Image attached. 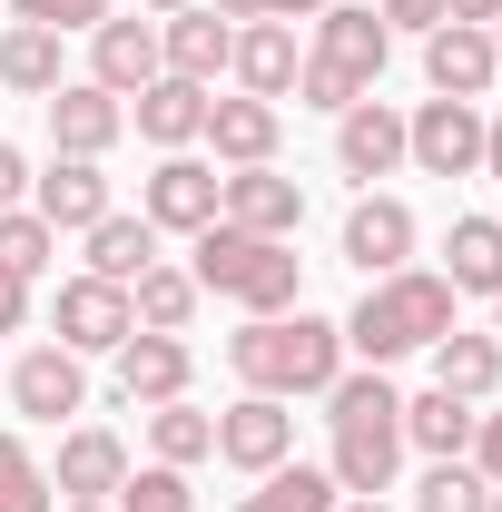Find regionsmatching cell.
I'll return each mask as SVG.
<instances>
[{"label":"cell","mask_w":502,"mask_h":512,"mask_svg":"<svg viewBox=\"0 0 502 512\" xmlns=\"http://www.w3.org/2000/svg\"><path fill=\"white\" fill-rule=\"evenodd\" d=\"M473 473L502 493V414H483V424H473Z\"/></svg>","instance_id":"39"},{"label":"cell","mask_w":502,"mask_h":512,"mask_svg":"<svg viewBox=\"0 0 502 512\" xmlns=\"http://www.w3.org/2000/svg\"><path fill=\"white\" fill-rule=\"evenodd\" d=\"M148 10H158V20H168V10H197V0H148Z\"/></svg>","instance_id":"45"},{"label":"cell","mask_w":502,"mask_h":512,"mask_svg":"<svg viewBox=\"0 0 502 512\" xmlns=\"http://www.w3.org/2000/svg\"><path fill=\"white\" fill-rule=\"evenodd\" d=\"M128 128H138L148 148H197V138H207V89H197V79H148L138 109H128Z\"/></svg>","instance_id":"23"},{"label":"cell","mask_w":502,"mask_h":512,"mask_svg":"<svg viewBox=\"0 0 502 512\" xmlns=\"http://www.w3.org/2000/svg\"><path fill=\"white\" fill-rule=\"evenodd\" d=\"M60 79H69L60 30H40V20H10V30H0V89H20V99H50Z\"/></svg>","instance_id":"26"},{"label":"cell","mask_w":502,"mask_h":512,"mask_svg":"<svg viewBox=\"0 0 502 512\" xmlns=\"http://www.w3.org/2000/svg\"><path fill=\"white\" fill-rule=\"evenodd\" d=\"M424 79H434V99H483V89L502 79L493 30H473V20H443V30H424Z\"/></svg>","instance_id":"15"},{"label":"cell","mask_w":502,"mask_h":512,"mask_svg":"<svg viewBox=\"0 0 502 512\" xmlns=\"http://www.w3.org/2000/svg\"><path fill=\"white\" fill-rule=\"evenodd\" d=\"M20 325H30V276L0 266V335H20Z\"/></svg>","instance_id":"40"},{"label":"cell","mask_w":502,"mask_h":512,"mask_svg":"<svg viewBox=\"0 0 502 512\" xmlns=\"http://www.w3.org/2000/svg\"><path fill=\"white\" fill-rule=\"evenodd\" d=\"M148 266H158V227H148V217H119V207H109V217L89 227V276H109V286H138Z\"/></svg>","instance_id":"27"},{"label":"cell","mask_w":502,"mask_h":512,"mask_svg":"<svg viewBox=\"0 0 502 512\" xmlns=\"http://www.w3.org/2000/svg\"><path fill=\"white\" fill-rule=\"evenodd\" d=\"M0 512H60V493H50V463L20 444V434H0Z\"/></svg>","instance_id":"32"},{"label":"cell","mask_w":502,"mask_h":512,"mask_svg":"<svg viewBox=\"0 0 502 512\" xmlns=\"http://www.w3.org/2000/svg\"><path fill=\"white\" fill-rule=\"evenodd\" d=\"M443 335H453V286L424 266H394V276H365V296L345 316V355L394 365V355H434Z\"/></svg>","instance_id":"3"},{"label":"cell","mask_w":502,"mask_h":512,"mask_svg":"<svg viewBox=\"0 0 502 512\" xmlns=\"http://www.w3.org/2000/svg\"><path fill=\"white\" fill-rule=\"evenodd\" d=\"M207 10H227V20H315L325 0H207Z\"/></svg>","instance_id":"38"},{"label":"cell","mask_w":502,"mask_h":512,"mask_svg":"<svg viewBox=\"0 0 502 512\" xmlns=\"http://www.w3.org/2000/svg\"><path fill=\"white\" fill-rule=\"evenodd\" d=\"M60 512H109V503H60Z\"/></svg>","instance_id":"46"},{"label":"cell","mask_w":502,"mask_h":512,"mask_svg":"<svg viewBox=\"0 0 502 512\" xmlns=\"http://www.w3.org/2000/svg\"><path fill=\"white\" fill-rule=\"evenodd\" d=\"M493 60H502V20H493Z\"/></svg>","instance_id":"48"},{"label":"cell","mask_w":502,"mask_h":512,"mask_svg":"<svg viewBox=\"0 0 502 512\" xmlns=\"http://www.w3.org/2000/svg\"><path fill=\"white\" fill-rule=\"evenodd\" d=\"M493 512H502V493H493Z\"/></svg>","instance_id":"49"},{"label":"cell","mask_w":502,"mask_h":512,"mask_svg":"<svg viewBox=\"0 0 502 512\" xmlns=\"http://www.w3.org/2000/svg\"><path fill=\"white\" fill-rule=\"evenodd\" d=\"M148 453H158V463H178V473L207 463V453H217V414H197L188 394H178V404H148Z\"/></svg>","instance_id":"31"},{"label":"cell","mask_w":502,"mask_h":512,"mask_svg":"<svg viewBox=\"0 0 502 512\" xmlns=\"http://www.w3.org/2000/svg\"><path fill=\"white\" fill-rule=\"evenodd\" d=\"M40 109H50V148H60V158H109L128 138V99H109L99 79H60Z\"/></svg>","instance_id":"9"},{"label":"cell","mask_w":502,"mask_h":512,"mask_svg":"<svg viewBox=\"0 0 502 512\" xmlns=\"http://www.w3.org/2000/svg\"><path fill=\"white\" fill-rule=\"evenodd\" d=\"M227 365H237V384L247 394H325V384L345 375V325L306 316V306H286V316H247L237 335H227Z\"/></svg>","instance_id":"2"},{"label":"cell","mask_w":502,"mask_h":512,"mask_svg":"<svg viewBox=\"0 0 502 512\" xmlns=\"http://www.w3.org/2000/svg\"><path fill=\"white\" fill-rule=\"evenodd\" d=\"M197 296H227L247 316H286L296 306V237H247V227H197Z\"/></svg>","instance_id":"5"},{"label":"cell","mask_w":502,"mask_h":512,"mask_svg":"<svg viewBox=\"0 0 502 512\" xmlns=\"http://www.w3.org/2000/svg\"><path fill=\"white\" fill-rule=\"evenodd\" d=\"M276 138H286V119H276V99H207V148H217V168H276Z\"/></svg>","instance_id":"18"},{"label":"cell","mask_w":502,"mask_h":512,"mask_svg":"<svg viewBox=\"0 0 502 512\" xmlns=\"http://www.w3.org/2000/svg\"><path fill=\"white\" fill-rule=\"evenodd\" d=\"M404 158H414L424 178H473V168H483V109H473V99H424V109L404 119Z\"/></svg>","instance_id":"7"},{"label":"cell","mask_w":502,"mask_h":512,"mask_svg":"<svg viewBox=\"0 0 502 512\" xmlns=\"http://www.w3.org/2000/svg\"><path fill=\"white\" fill-rule=\"evenodd\" d=\"M443 286H453V296H502V217H453V237H443Z\"/></svg>","instance_id":"25"},{"label":"cell","mask_w":502,"mask_h":512,"mask_svg":"<svg viewBox=\"0 0 502 512\" xmlns=\"http://www.w3.org/2000/svg\"><path fill=\"white\" fill-rule=\"evenodd\" d=\"M335 512H384V503H365V493H345V503H335Z\"/></svg>","instance_id":"44"},{"label":"cell","mask_w":502,"mask_h":512,"mask_svg":"<svg viewBox=\"0 0 502 512\" xmlns=\"http://www.w3.org/2000/svg\"><path fill=\"white\" fill-rule=\"evenodd\" d=\"M119 512H197V493H188L178 463H148V473H128V483H119Z\"/></svg>","instance_id":"35"},{"label":"cell","mask_w":502,"mask_h":512,"mask_svg":"<svg viewBox=\"0 0 502 512\" xmlns=\"http://www.w3.org/2000/svg\"><path fill=\"white\" fill-rule=\"evenodd\" d=\"M217 217L247 227V237H296L306 227V188L286 168H227L217 178Z\"/></svg>","instance_id":"10"},{"label":"cell","mask_w":502,"mask_h":512,"mask_svg":"<svg viewBox=\"0 0 502 512\" xmlns=\"http://www.w3.org/2000/svg\"><path fill=\"white\" fill-rule=\"evenodd\" d=\"M296 453V414L276 404V394H237L227 414H217V463H237V473H276Z\"/></svg>","instance_id":"12"},{"label":"cell","mask_w":502,"mask_h":512,"mask_svg":"<svg viewBox=\"0 0 502 512\" xmlns=\"http://www.w3.org/2000/svg\"><path fill=\"white\" fill-rule=\"evenodd\" d=\"M296 69H306L296 20H237V60H227V79H237L247 99H286V89H296Z\"/></svg>","instance_id":"19"},{"label":"cell","mask_w":502,"mask_h":512,"mask_svg":"<svg viewBox=\"0 0 502 512\" xmlns=\"http://www.w3.org/2000/svg\"><path fill=\"white\" fill-rule=\"evenodd\" d=\"M30 207H40L60 237H89L119 197H109V178H99V158H50V178H30Z\"/></svg>","instance_id":"20"},{"label":"cell","mask_w":502,"mask_h":512,"mask_svg":"<svg viewBox=\"0 0 502 512\" xmlns=\"http://www.w3.org/2000/svg\"><path fill=\"white\" fill-rule=\"evenodd\" d=\"M414 512H493V483H483L473 463H434V473L414 483Z\"/></svg>","instance_id":"34"},{"label":"cell","mask_w":502,"mask_h":512,"mask_svg":"<svg viewBox=\"0 0 502 512\" xmlns=\"http://www.w3.org/2000/svg\"><path fill=\"white\" fill-rule=\"evenodd\" d=\"M483 178H502V119H483Z\"/></svg>","instance_id":"43"},{"label":"cell","mask_w":502,"mask_h":512,"mask_svg":"<svg viewBox=\"0 0 502 512\" xmlns=\"http://www.w3.org/2000/svg\"><path fill=\"white\" fill-rule=\"evenodd\" d=\"M10 10H20V20H40V30H99V20H109V10H119V0H10Z\"/></svg>","instance_id":"36"},{"label":"cell","mask_w":502,"mask_h":512,"mask_svg":"<svg viewBox=\"0 0 502 512\" xmlns=\"http://www.w3.org/2000/svg\"><path fill=\"white\" fill-rule=\"evenodd\" d=\"M10 404H20L30 424H60V414H79V404H89V375H79V355H69V345H40V355H20V365H10Z\"/></svg>","instance_id":"22"},{"label":"cell","mask_w":502,"mask_h":512,"mask_svg":"<svg viewBox=\"0 0 502 512\" xmlns=\"http://www.w3.org/2000/svg\"><path fill=\"white\" fill-rule=\"evenodd\" d=\"M158 50H168V79H197V89H207L217 69L237 60V20L207 10V0H197V10H168V20H158Z\"/></svg>","instance_id":"17"},{"label":"cell","mask_w":502,"mask_h":512,"mask_svg":"<svg viewBox=\"0 0 502 512\" xmlns=\"http://www.w3.org/2000/svg\"><path fill=\"white\" fill-rule=\"evenodd\" d=\"M493 345H502V296H493Z\"/></svg>","instance_id":"47"},{"label":"cell","mask_w":502,"mask_h":512,"mask_svg":"<svg viewBox=\"0 0 502 512\" xmlns=\"http://www.w3.org/2000/svg\"><path fill=\"white\" fill-rule=\"evenodd\" d=\"M384 60H394V30H384L375 10H365V0H325V10H315V50H306V69H296V99L345 119L355 99H375Z\"/></svg>","instance_id":"4"},{"label":"cell","mask_w":502,"mask_h":512,"mask_svg":"<svg viewBox=\"0 0 502 512\" xmlns=\"http://www.w3.org/2000/svg\"><path fill=\"white\" fill-rule=\"evenodd\" d=\"M128 316H138V335H188L197 276H188V266H148V276L128 286Z\"/></svg>","instance_id":"29"},{"label":"cell","mask_w":502,"mask_h":512,"mask_svg":"<svg viewBox=\"0 0 502 512\" xmlns=\"http://www.w3.org/2000/svg\"><path fill=\"white\" fill-rule=\"evenodd\" d=\"M443 10H453V20H473V30H493V20H502V0H443Z\"/></svg>","instance_id":"42"},{"label":"cell","mask_w":502,"mask_h":512,"mask_svg":"<svg viewBox=\"0 0 502 512\" xmlns=\"http://www.w3.org/2000/svg\"><path fill=\"white\" fill-rule=\"evenodd\" d=\"M473 424H483V414H473V404H463V394H404V444L414 453H434V463H463V453H473Z\"/></svg>","instance_id":"24"},{"label":"cell","mask_w":502,"mask_h":512,"mask_svg":"<svg viewBox=\"0 0 502 512\" xmlns=\"http://www.w3.org/2000/svg\"><path fill=\"white\" fill-rule=\"evenodd\" d=\"M50 335H60L69 355H119L128 335H138L128 286H109V276H69L60 296H50Z\"/></svg>","instance_id":"6"},{"label":"cell","mask_w":502,"mask_h":512,"mask_svg":"<svg viewBox=\"0 0 502 512\" xmlns=\"http://www.w3.org/2000/svg\"><path fill=\"white\" fill-rule=\"evenodd\" d=\"M197 375L188 335H128L119 345V404H178Z\"/></svg>","instance_id":"21"},{"label":"cell","mask_w":502,"mask_h":512,"mask_svg":"<svg viewBox=\"0 0 502 512\" xmlns=\"http://www.w3.org/2000/svg\"><path fill=\"white\" fill-rule=\"evenodd\" d=\"M335 168L355 178V188H375L404 168V109H384V99H355L345 119H335Z\"/></svg>","instance_id":"13"},{"label":"cell","mask_w":502,"mask_h":512,"mask_svg":"<svg viewBox=\"0 0 502 512\" xmlns=\"http://www.w3.org/2000/svg\"><path fill=\"white\" fill-rule=\"evenodd\" d=\"M119 483H128V444L109 434V424L60 434V463H50V493H60V503H109Z\"/></svg>","instance_id":"16"},{"label":"cell","mask_w":502,"mask_h":512,"mask_svg":"<svg viewBox=\"0 0 502 512\" xmlns=\"http://www.w3.org/2000/svg\"><path fill=\"white\" fill-rule=\"evenodd\" d=\"M434 384H443V394H463V404H483V394L502 384V345H493V335H463V325H453V335L434 345Z\"/></svg>","instance_id":"30"},{"label":"cell","mask_w":502,"mask_h":512,"mask_svg":"<svg viewBox=\"0 0 502 512\" xmlns=\"http://www.w3.org/2000/svg\"><path fill=\"white\" fill-rule=\"evenodd\" d=\"M89 79L109 89V99H138L148 79H168V50H158V20H99L89 30Z\"/></svg>","instance_id":"11"},{"label":"cell","mask_w":502,"mask_h":512,"mask_svg":"<svg viewBox=\"0 0 502 512\" xmlns=\"http://www.w3.org/2000/svg\"><path fill=\"white\" fill-rule=\"evenodd\" d=\"M375 20H384V30H414V40H424V30H443V20H453V10H443V0H375Z\"/></svg>","instance_id":"37"},{"label":"cell","mask_w":502,"mask_h":512,"mask_svg":"<svg viewBox=\"0 0 502 512\" xmlns=\"http://www.w3.org/2000/svg\"><path fill=\"white\" fill-rule=\"evenodd\" d=\"M325 424H335V453H325L335 493L384 503V493H394V463H404V394L384 384V365L325 384Z\"/></svg>","instance_id":"1"},{"label":"cell","mask_w":502,"mask_h":512,"mask_svg":"<svg viewBox=\"0 0 502 512\" xmlns=\"http://www.w3.org/2000/svg\"><path fill=\"white\" fill-rule=\"evenodd\" d=\"M345 503V493H335V473H325V463H296V453H286V463H276V473H256V493L237 512H335Z\"/></svg>","instance_id":"28"},{"label":"cell","mask_w":502,"mask_h":512,"mask_svg":"<svg viewBox=\"0 0 502 512\" xmlns=\"http://www.w3.org/2000/svg\"><path fill=\"white\" fill-rule=\"evenodd\" d=\"M138 217H148L158 237H197V227H217V168H207V158H188V148H168V158L148 168Z\"/></svg>","instance_id":"8"},{"label":"cell","mask_w":502,"mask_h":512,"mask_svg":"<svg viewBox=\"0 0 502 512\" xmlns=\"http://www.w3.org/2000/svg\"><path fill=\"white\" fill-rule=\"evenodd\" d=\"M50 256H60V227H50L40 207H0V266H10V276H40Z\"/></svg>","instance_id":"33"},{"label":"cell","mask_w":502,"mask_h":512,"mask_svg":"<svg viewBox=\"0 0 502 512\" xmlns=\"http://www.w3.org/2000/svg\"><path fill=\"white\" fill-rule=\"evenodd\" d=\"M20 197H30V158L0 138V207H20Z\"/></svg>","instance_id":"41"},{"label":"cell","mask_w":502,"mask_h":512,"mask_svg":"<svg viewBox=\"0 0 502 512\" xmlns=\"http://www.w3.org/2000/svg\"><path fill=\"white\" fill-rule=\"evenodd\" d=\"M404 256H414V207L365 188L355 207H345V266H355V276H394Z\"/></svg>","instance_id":"14"}]
</instances>
